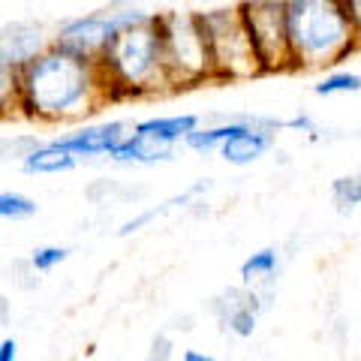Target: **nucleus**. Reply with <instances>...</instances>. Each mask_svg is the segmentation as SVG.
I'll return each mask as SVG.
<instances>
[{
  "instance_id": "obj_1",
  "label": "nucleus",
  "mask_w": 361,
  "mask_h": 361,
  "mask_svg": "<svg viewBox=\"0 0 361 361\" xmlns=\"http://www.w3.org/2000/svg\"><path fill=\"white\" fill-rule=\"evenodd\" d=\"M115 103L99 61L49 45L18 66V111L37 123H78Z\"/></svg>"
},
{
  "instance_id": "obj_2",
  "label": "nucleus",
  "mask_w": 361,
  "mask_h": 361,
  "mask_svg": "<svg viewBox=\"0 0 361 361\" xmlns=\"http://www.w3.org/2000/svg\"><path fill=\"white\" fill-rule=\"evenodd\" d=\"M103 75L109 82V90L121 99H145V97H163L175 94L166 70V54H163V37H160V21L157 13L139 25L123 27L106 54L99 58Z\"/></svg>"
},
{
  "instance_id": "obj_3",
  "label": "nucleus",
  "mask_w": 361,
  "mask_h": 361,
  "mask_svg": "<svg viewBox=\"0 0 361 361\" xmlns=\"http://www.w3.org/2000/svg\"><path fill=\"white\" fill-rule=\"evenodd\" d=\"M295 73H329L361 51L343 0H286Z\"/></svg>"
},
{
  "instance_id": "obj_4",
  "label": "nucleus",
  "mask_w": 361,
  "mask_h": 361,
  "mask_svg": "<svg viewBox=\"0 0 361 361\" xmlns=\"http://www.w3.org/2000/svg\"><path fill=\"white\" fill-rule=\"evenodd\" d=\"M199 16H202V25H205L208 45H211L214 78H217V85L253 82V78L265 75L262 58H259L250 30L244 25L238 4L205 9V13H199Z\"/></svg>"
},
{
  "instance_id": "obj_5",
  "label": "nucleus",
  "mask_w": 361,
  "mask_h": 361,
  "mask_svg": "<svg viewBox=\"0 0 361 361\" xmlns=\"http://www.w3.org/2000/svg\"><path fill=\"white\" fill-rule=\"evenodd\" d=\"M157 21H160L163 54L172 87L187 90L217 82L214 78L211 45L199 13H157Z\"/></svg>"
},
{
  "instance_id": "obj_6",
  "label": "nucleus",
  "mask_w": 361,
  "mask_h": 361,
  "mask_svg": "<svg viewBox=\"0 0 361 361\" xmlns=\"http://www.w3.org/2000/svg\"><path fill=\"white\" fill-rule=\"evenodd\" d=\"M244 25L262 58L265 75L295 73L289 42V4L286 0H241L238 4Z\"/></svg>"
},
{
  "instance_id": "obj_7",
  "label": "nucleus",
  "mask_w": 361,
  "mask_h": 361,
  "mask_svg": "<svg viewBox=\"0 0 361 361\" xmlns=\"http://www.w3.org/2000/svg\"><path fill=\"white\" fill-rule=\"evenodd\" d=\"M154 13H145V9L135 6H115V9H99V13H87L70 18L54 30L51 42L61 45V49L78 54V58L87 61H99L106 54V49L111 45V39L118 37L123 27L139 25V21L151 18Z\"/></svg>"
},
{
  "instance_id": "obj_8",
  "label": "nucleus",
  "mask_w": 361,
  "mask_h": 361,
  "mask_svg": "<svg viewBox=\"0 0 361 361\" xmlns=\"http://www.w3.org/2000/svg\"><path fill=\"white\" fill-rule=\"evenodd\" d=\"M130 130H133L130 121H99V123H82V127L58 135L54 142L70 154H75L78 160L82 157H109L130 135Z\"/></svg>"
},
{
  "instance_id": "obj_9",
  "label": "nucleus",
  "mask_w": 361,
  "mask_h": 361,
  "mask_svg": "<svg viewBox=\"0 0 361 361\" xmlns=\"http://www.w3.org/2000/svg\"><path fill=\"white\" fill-rule=\"evenodd\" d=\"M259 310H262V295L253 286H235L214 301V313L226 331L235 337H250L259 325Z\"/></svg>"
},
{
  "instance_id": "obj_10",
  "label": "nucleus",
  "mask_w": 361,
  "mask_h": 361,
  "mask_svg": "<svg viewBox=\"0 0 361 361\" xmlns=\"http://www.w3.org/2000/svg\"><path fill=\"white\" fill-rule=\"evenodd\" d=\"M178 145L172 142H163L160 135L154 133H145V130H130V135L123 139L115 151L109 154V160L115 163H139V166H151V163H163V160H172Z\"/></svg>"
},
{
  "instance_id": "obj_11",
  "label": "nucleus",
  "mask_w": 361,
  "mask_h": 361,
  "mask_svg": "<svg viewBox=\"0 0 361 361\" xmlns=\"http://www.w3.org/2000/svg\"><path fill=\"white\" fill-rule=\"evenodd\" d=\"M49 45H51V37H45V30L39 25L16 21V25L0 27V54H4L6 61H13L16 66L37 58V54L45 51Z\"/></svg>"
},
{
  "instance_id": "obj_12",
  "label": "nucleus",
  "mask_w": 361,
  "mask_h": 361,
  "mask_svg": "<svg viewBox=\"0 0 361 361\" xmlns=\"http://www.w3.org/2000/svg\"><path fill=\"white\" fill-rule=\"evenodd\" d=\"M75 166H78V157L61 148L54 139L42 142L39 148H33L25 160H21V169H25L27 175H63V172H73Z\"/></svg>"
},
{
  "instance_id": "obj_13",
  "label": "nucleus",
  "mask_w": 361,
  "mask_h": 361,
  "mask_svg": "<svg viewBox=\"0 0 361 361\" xmlns=\"http://www.w3.org/2000/svg\"><path fill=\"white\" fill-rule=\"evenodd\" d=\"M135 130H145V133H154L160 135L163 142H172L180 145L196 127H202V118L193 115V111H180V115H157V118H142L133 123Z\"/></svg>"
},
{
  "instance_id": "obj_14",
  "label": "nucleus",
  "mask_w": 361,
  "mask_h": 361,
  "mask_svg": "<svg viewBox=\"0 0 361 361\" xmlns=\"http://www.w3.org/2000/svg\"><path fill=\"white\" fill-rule=\"evenodd\" d=\"M280 268V256L274 247H262V250L250 253L241 262V283L244 286H256V283H268Z\"/></svg>"
},
{
  "instance_id": "obj_15",
  "label": "nucleus",
  "mask_w": 361,
  "mask_h": 361,
  "mask_svg": "<svg viewBox=\"0 0 361 361\" xmlns=\"http://www.w3.org/2000/svg\"><path fill=\"white\" fill-rule=\"evenodd\" d=\"M316 97H343V94H361V73L343 70V66H334V70L325 73L319 82L313 85Z\"/></svg>"
},
{
  "instance_id": "obj_16",
  "label": "nucleus",
  "mask_w": 361,
  "mask_h": 361,
  "mask_svg": "<svg viewBox=\"0 0 361 361\" xmlns=\"http://www.w3.org/2000/svg\"><path fill=\"white\" fill-rule=\"evenodd\" d=\"M21 118L18 111V66L0 54V118Z\"/></svg>"
},
{
  "instance_id": "obj_17",
  "label": "nucleus",
  "mask_w": 361,
  "mask_h": 361,
  "mask_svg": "<svg viewBox=\"0 0 361 361\" xmlns=\"http://www.w3.org/2000/svg\"><path fill=\"white\" fill-rule=\"evenodd\" d=\"M331 199L343 214H349L355 205H361V172L334 178L331 180Z\"/></svg>"
},
{
  "instance_id": "obj_18",
  "label": "nucleus",
  "mask_w": 361,
  "mask_h": 361,
  "mask_svg": "<svg viewBox=\"0 0 361 361\" xmlns=\"http://www.w3.org/2000/svg\"><path fill=\"white\" fill-rule=\"evenodd\" d=\"M37 214V202L21 193H0V220H27Z\"/></svg>"
},
{
  "instance_id": "obj_19",
  "label": "nucleus",
  "mask_w": 361,
  "mask_h": 361,
  "mask_svg": "<svg viewBox=\"0 0 361 361\" xmlns=\"http://www.w3.org/2000/svg\"><path fill=\"white\" fill-rule=\"evenodd\" d=\"M66 256H70V250L66 247H54V244H49V247H37V250L30 253V268L33 271H51V268H58L61 262H66Z\"/></svg>"
},
{
  "instance_id": "obj_20",
  "label": "nucleus",
  "mask_w": 361,
  "mask_h": 361,
  "mask_svg": "<svg viewBox=\"0 0 361 361\" xmlns=\"http://www.w3.org/2000/svg\"><path fill=\"white\" fill-rule=\"evenodd\" d=\"M39 139L37 135H18V139H6V142H0V157H13V160H25V157L33 151V148H39Z\"/></svg>"
},
{
  "instance_id": "obj_21",
  "label": "nucleus",
  "mask_w": 361,
  "mask_h": 361,
  "mask_svg": "<svg viewBox=\"0 0 361 361\" xmlns=\"http://www.w3.org/2000/svg\"><path fill=\"white\" fill-rule=\"evenodd\" d=\"M283 130L304 133V135H310V139H316V135H319V127H316V121L307 115V111H295L292 118H283Z\"/></svg>"
},
{
  "instance_id": "obj_22",
  "label": "nucleus",
  "mask_w": 361,
  "mask_h": 361,
  "mask_svg": "<svg viewBox=\"0 0 361 361\" xmlns=\"http://www.w3.org/2000/svg\"><path fill=\"white\" fill-rule=\"evenodd\" d=\"M172 353H175L172 341H169L166 334H160L154 341V346H151V361H172Z\"/></svg>"
},
{
  "instance_id": "obj_23",
  "label": "nucleus",
  "mask_w": 361,
  "mask_h": 361,
  "mask_svg": "<svg viewBox=\"0 0 361 361\" xmlns=\"http://www.w3.org/2000/svg\"><path fill=\"white\" fill-rule=\"evenodd\" d=\"M343 9H346L349 21H353L355 37H358V45H361V0H343Z\"/></svg>"
},
{
  "instance_id": "obj_24",
  "label": "nucleus",
  "mask_w": 361,
  "mask_h": 361,
  "mask_svg": "<svg viewBox=\"0 0 361 361\" xmlns=\"http://www.w3.org/2000/svg\"><path fill=\"white\" fill-rule=\"evenodd\" d=\"M18 358V343L13 337H6V341H0V361H16Z\"/></svg>"
},
{
  "instance_id": "obj_25",
  "label": "nucleus",
  "mask_w": 361,
  "mask_h": 361,
  "mask_svg": "<svg viewBox=\"0 0 361 361\" xmlns=\"http://www.w3.org/2000/svg\"><path fill=\"white\" fill-rule=\"evenodd\" d=\"M180 361H217V358L208 353H199V349H187V353L180 355Z\"/></svg>"
},
{
  "instance_id": "obj_26",
  "label": "nucleus",
  "mask_w": 361,
  "mask_h": 361,
  "mask_svg": "<svg viewBox=\"0 0 361 361\" xmlns=\"http://www.w3.org/2000/svg\"><path fill=\"white\" fill-rule=\"evenodd\" d=\"M358 148H361V133H358Z\"/></svg>"
}]
</instances>
